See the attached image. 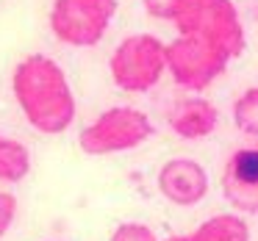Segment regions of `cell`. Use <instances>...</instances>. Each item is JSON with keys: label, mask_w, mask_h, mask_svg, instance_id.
Wrapping results in <instances>:
<instances>
[{"label": "cell", "mask_w": 258, "mask_h": 241, "mask_svg": "<svg viewBox=\"0 0 258 241\" xmlns=\"http://www.w3.org/2000/svg\"><path fill=\"white\" fill-rule=\"evenodd\" d=\"M12 92L23 117L34 130L58 136L73 128L78 103L61 64L45 53H31L14 67Z\"/></svg>", "instance_id": "obj_1"}, {"label": "cell", "mask_w": 258, "mask_h": 241, "mask_svg": "<svg viewBox=\"0 0 258 241\" xmlns=\"http://www.w3.org/2000/svg\"><path fill=\"white\" fill-rule=\"evenodd\" d=\"M169 23L178 34H195L211 42L233 61L244 53L247 34L233 0H175Z\"/></svg>", "instance_id": "obj_2"}, {"label": "cell", "mask_w": 258, "mask_h": 241, "mask_svg": "<svg viewBox=\"0 0 258 241\" xmlns=\"http://www.w3.org/2000/svg\"><path fill=\"white\" fill-rule=\"evenodd\" d=\"M108 72L119 92L145 95L167 75V45L153 34H131L114 47Z\"/></svg>", "instance_id": "obj_3"}, {"label": "cell", "mask_w": 258, "mask_h": 241, "mask_svg": "<svg viewBox=\"0 0 258 241\" xmlns=\"http://www.w3.org/2000/svg\"><path fill=\"white\" fill-rule=\"evenodd\" d=\"M156 133L150 117L134 106H114L97 114L78 136L86 155H117L142 147Z\"/></svg>", "instance_id": "obj_4"}, {"label": "cell", "mask_w": 258, "mask_h": 241, "mask_svg": "<svg viewBox=\"0 0 258 241\" xmlns=\"http://www.w3.org/2000/svg\"><path fill=\"white\" fill-rule=\"evenodd\" d=\"M230 58L211 42L195 34H178L167 45V72L189 95L206 92L217 78H222Z\"/></svg>", "instance_id": "obj_5"}, {"label": "cell", "mask_w": 258, "mask_h": 241, "mask_svg": "<svg viewBox=\"0 0 258 241\" xmlns=\"http://www.w3.org/2000/svg\"><path fill=\"white\" fill-rule=\"evenodd\" d=\"M117 0H53L50 31L61 45L95 47L111 28Z\"/></svg>", "instance_id": "obj_6"}, {"label": "cell", "mask_w": 258, "mask_h": 241, "mask_svg": "<svg viewBox=\"0 0 258 241\" xmlns=\"http://www.w3.org/2000/svg\"><path fill=\"white\" fill-rule=\"evenodd\" d=\"M156 183H158V191H161L164 200L178 208L200 205L208 197V189H211V178H208L206 167L186 155L164 161L161 169H158Z\"/></svg>", "instance_id": "obj_7"}, {"label": "cell", "mask_w": 258, "mask_h": 241, "mask_svg": "<svg viewBox=\"0 0 258 241\" xmlns=\"http://www.w3.org/2000/svg\"><path fill=\"white\" fill-rule=\"evenodd\" d=\"M222 189L236 211H258V147H239L230 152Z\"/></svg>", "instance_id": "obj_8"}, {"label": "cell", "mask_w": 258, "mask_h": 241, "mask_svg": "<svg viewBox=\"0 0 258 241\" xmlns=\"http://www.w3.org/2000/svg\"><path fill=\"white\" fill-rule=\"evenodd\" d=\"M167 122H169V130H172L175 136H180V139H186V141H197V139H208L211 133H217L219 111L211 100L189 95V97H180V100L169 108Z\"/></svg>", "instance_id": "obj_9"}, {"label": "cell", "mask_w": 258, "mask_h": 241, "mask_svg": "<svg viewBox=\"0 0 258 241\" xmlns=\"http://www.w3.org/2000/svg\"><path fill=\"white\" fill-rule=\"evenodd\" d=\"M189 241H250V224L241 213H214L208 216Z\"/></svg>", "instance_id": "obj_10"}, {"label": "cell", "mask_w": 258, "mask_h": 241, "mask_svg": "<svg viewBox=\"0 0 258 241\" xmlns=\"http://www.w3.org/2000/svg\"><path fill=\"white\" fill-rule=\"evenodd\" d=\"M31 175V150L17 139L0 136V183H23Z\"/></svg>", "instance_id": "obj_11"}, {"label": "cell", "mask_w": 258, "mask_h": 241, "mask_svg": "<svg viewBox=\"0 0 258 241\" xmlns=\"http://www.w3.org/2000/svg\"><path fill=\"white\" fill-rule=\"evenodd\" d=\"M230 117H233V125L239 133L258 139V86H250L236 97Z\"/></svg>", "instance_id": "obj_12"}, {"label": "cell", "mask_w": 258, "mask_h": 241, "mask_svg": "<svg viewBox=\"0 0 258 241\" xmlns=\"http://www.w3.org/2000/svg\"><path fill=\"white\" fill-rule=\"evenodd\" d=\"M111 241H161L156 235V230L145 222H122L114 227Z\"/></svg>", "instance_id": "obj_13"}, {"label": "cell", "mask_w": 258, "mask_h": 241, "mask_svg": "<svg viewBox=\"0 0 258 241\" xmlns=\"http://www.w3.org/2000/svg\"><path fill=\"white\" fill-rule=\"evenodd\" d=\"M14 219H17V197L12 191H0V241L12 230Z\"/></svg>", "instance_id": "obj_14"}, {"label": "cell", "mask_w": 258, "mask_h": 241, "mask_svg": "<svg viewBox=\"0 0 258 241\" xmlns=\"http://www.w3.org/2000/svg\"><path fill=\"white\" fill-rule=\"evenodd\" d=\"M142 6L147 9L150 17H158V20H167L169 23V14L175 9V0H142Z\"/></svg>", "instance_id": "obj_15"}, {"label": "cell", "mask_w": 258, "mask_h": 241, "mask_svg": "<svg viewBox=\"0 0 258 241\" xmlns=\"http://www.w3.org/2000/svg\"><path fill=\"white\" fill-rule=\"evenodd\" d=\"M161 241H189V235H169V238H161Z\"/></svg>", "instance_id": "obj_16"}]
</instances>
